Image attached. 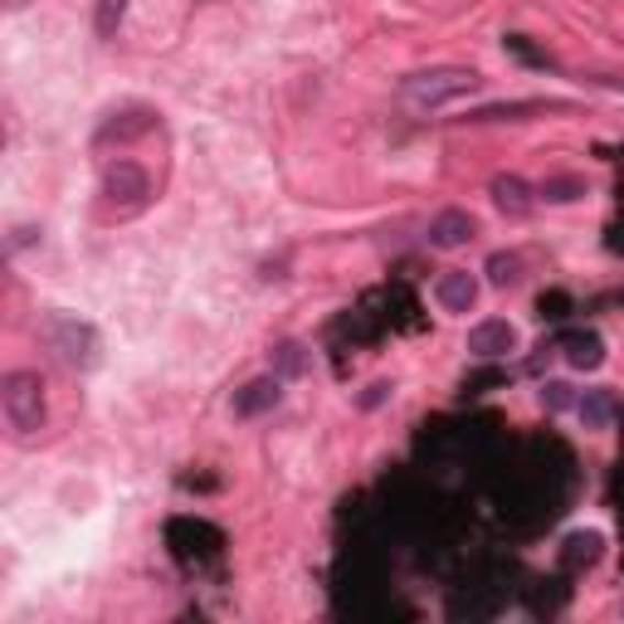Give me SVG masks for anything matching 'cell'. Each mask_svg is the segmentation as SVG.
<instances>
[{"instance_id": "1", "label": "cell", "mask_w": 624, "mask_h": 624, "mask_svg": "<svg viewBox=\"0 0 624 624\" xmlns=\"http://www.w3.org/2000/svg\"><path fill=\"white\" fill-rule=\"evenodd\" d=\"M40 337L50 342V351L64 361V366L88 371L98 361V332H94V322H78V317H69V313H50L40 322Z\"/></svg>"}, {"instance_id": "2", "label": "cell", "mask_w": 624, "mask_h": 624, "mask_svg": "<svg viewBox=\"0 0 624 624\" xmlns=\"http://www.w3.org/2000/svg\"><path fill=\"white\" fill-rule=\"evenodd\" d=\"M483 78L473 74V69H425V74H410L401 84V98L410 108H445V103H453V98H463V94H473Z\"/></svg>"}, {"instance_id": "3", "label": "cell", "mask_w": 624, "mask_h": 624, "mask_svg": "<svg viewBox=\"0 0 624 624\" xmlns=\"http://www.w3.org/2000/svg\"><path fill=\"white\" fill-rule=\"evenodd\" d=\"M0 405H6V419L15 435L44 429V381L35 371H10V376L0 381Z\"/></svg>"}, {"instance_id": "4", "label": "cell", "mask_w": 624, "mask_h": 624, "mask_svg": "<svg viewBox=\"0 0 624 624\" xmlns=\"http://www.w3.org/2000/svg\"><path fill=\"white\" fill-rule=\"evenodd\" d=\"M172 551H176V561L186 566V571H200V566L220 561L225 537L200 517H176L172 522Z\"/></svg>"}, {"instance_id": "5", "label": "cell", "mask_w": 624, "mask_h": 624, "mask_svg": "<svg viewBox=\"0 0 624 624\" xmlns=\"http://www.w3.org/2000/svg\"><path fill=\"white\" fill-rule=\"evenodd\" d=\"M103 196H108V206H118V215H132L146 206L152 180H146L138 162H118V166H108V176H103Z\"/></svg>"}, {"instance_id": "6", "label": "cell", "mask_w": 624, "mask_h": 624, "mask_svg": "<svg viewBox=\"0 0 624 624\" xmlns=\"http://www.w3.org/2000/svg\"><path fill=\"white\" fill-rule=\"evenodd\" d=\"M469 351L473 357H483V361L507 357V351H517V327L503 322V317H488V322H479L469 332Z\"/></svg>"}, {"instance_id": "7", "label": "cell", "mask_w": 624, "mask_h": 624, "mask_svg": "<svg viewBox=\"0 0 624 624\" xmlns=\"http://www.w3.org/2000/svg\"><path fill=\"white\" fill-rule=\"evenodd\" d=\"M473 234H479V220H473L469 210H445L429 220V244L435 249H459V244H469Z\"/></svg>"}, {"instance_id": "8", "label": "cell", "mask_w": 624, "mask_h": 624, "mask_svg": "<svg viewBox=\"0 0 624 624\" xmlns=\"http://www.w3.org/2000/svg\"><path fill=\"white\" fill-rule=\"evenodd\" d=\"M278 401H283V385H278V376H259V381H249L244 391H234V415L254 419V415L274 410Z\"/></svg>"}, {"instance_id": "9", "label": "cell", "mask_w": 624, "mask_h": 624, "mask_svg": "<svg viewBox=\"0 0 624 624\" xmlns=\"http://www.w3.org/2000/svg\"><path fill=\"white\" fill-rule=\"evenodd\" d=\"M561 357L571 361L576 371H595L600 361H605V342H600V332H581V327H576V332H561Z\"/></svg>"}, {"instance_id": "10", "label": "cell", "mask_w": 624, "mask_h": 624, "mask_svg": "<svg viewBox=\"0 0 624 624\" xmlns=\"http://www.w3.org/2000/svg\"><path fill=\"white\" fill-rule=\"evenodd\" d=\"M435 298L445 313H473V303H479V278L473 274H445L435 283Z\"/></svg>"}, {"instance_id": "11", "label": "cell", "mask_w": 624, "mask_h": 624, "mask_svg": "<svg viewBox=\"0 0 624 624\" xmlns=\"http://www.w3.org/2000/svg\"><path fill=\"white\" fill-rule=\"evenodd\" d=\"M600 547H605V537H600V532H576V537H566V547H561V566H566V571L595 566L600 561Z\"/></svg>"}, {"instance_id": "12", "label": "cell", "mask_w": 624, "mask_h": 624, "mask_svg": "<svg viewBox=\"0 0 624 624\" xmlns=\"http://www.w3.org/2000/svg\"><path fill=\"white\" fill-rule=\"evenodd\" d=\"M493 200H497V210H507V215H527L532 210V186L522 176H497Z\"/></svg>"}, {"instance_id": "13", "label": "cell", "mask_w": 624, "mask_h": 624, "mask_svg": "<svg viewBox=\"0 0 624 624\" xmlns=\"http://www.w3.org/2000/svg\"><path fill=\"white\" fill-rule=\"evenodd\" d=\"M576 410L585 415V425H590V429H605V425H610V415H615V395H610V391H585L581 401H576Z\"/></svg>"}, {"instance_id": "14", "label": "cell", "mask_w": 624, "mask_h": 624, "mask_svg": "<svg viewBox=\"0 0 624 624\" xmlns=\"http://www.w3.org/2000/svg\"><path fill=\"white\" fill-rule=\"evenodd\" d=\"M308 366H313V357H308V347L303 342H278L274 347V371L278 376H303Z\"/></svg>"}, {"instance_id": "15", "label": "cell", "mask_w": 624, "mask_h": 624, "mask_svg": "<svg viewBox=\"0 0 624 624\" xmlns=\"http://www.w3.org/2000/svg\"><path fill=\"white\" fill-rule=\"evenodd\" d=\"M488 278H493L497 288L517 283V278H522V259H517V254H493V259H488Z\"/></svg>"}, {"instance_id": "16", "label": "cell", "mask_w": 624, "mask_h": 624, "mask_svg": "<svg viewBox=\"0 0 624 624\" xmlns=\"http://www.w3.org/2000/svg\"><path fill=\"white\" fill-rule=\"evenodd\" d=\"M541 196L551 200V206H566V200H576V196H585V186L576 176H551L547 186H541Z\"/></svg>"}, {"instance_id": "17", "label": "cell", "mask_w": 624, "mask_h": 624, "mask_svg": "<svg viewBox=\"0 0 624 624\" xmlns=\"http://www.w3.org/2000/svg\"><path fill=\"white\" fill-rule=\"evenodd\" d=\"M541 405H547L551 415H556V410H571V405H576L571 385H566V381H547V385H541Z\"/></svg>"}, {"instance_id": "18", "label": "cell", "mask_w": 624, "mask_h": 624, "mask_svg": "<svg viewBox=\"0 0 624 624\" xmlns=\"http://www.w3.org/2000/svg\"><path fill=\"white\" fill-rule=\"evenodd\" d=\"M122 10H128V0H98V35H112L122 25Z\"/></svg>"}, {"instance_id": "19", "label": "cell", "mask_w": 624, "mask_h": 624, "mask_svg": "<svg viewBox=\"0 0 624 624\" xmlns=\"http://www.w3.org/2000/svg\"><path fill=\"white\" fill-rule=\"evenodd\" d=\"M537 308H541V317H551V322H556V317H566V308H571V298H566V293H541Z\"/></svg>"}, {"instance_id": "20", "label": "cell", "mask_w": 624, "mask_h": 624, "mask_svg": "<svg viewBox=\"0 0 624 624\" xmlns=\"http://www.w3.org/2000/svg\"><path fill=\"white\" fill-rule=\"evenodd\" d=\"M507 50L522 54V59H527V64H547V54H537V50H532V44L522 40V35H507Z\"/></svg>"}]
</instances>
